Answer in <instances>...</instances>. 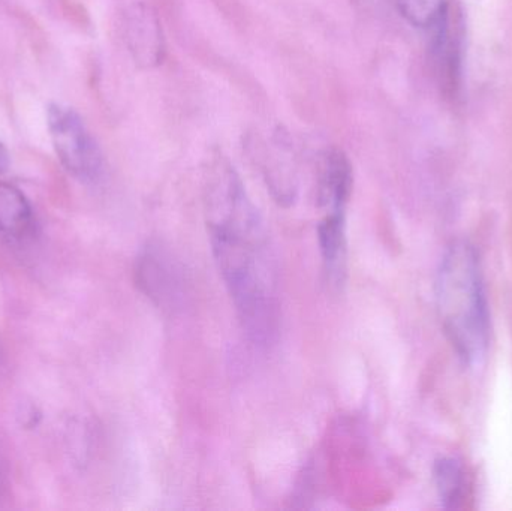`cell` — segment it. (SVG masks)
Listing matches in <instances>:
<instances>
[{"mask_svg": "<svg viewBox=\"0 0 512 511\" xmlns=\"http://www.w3.org/2000/svg\"><path fill=\"white\" fill-rule=\"evenodd\" d=\"M126 39L135 62L144 68L161 65L165 57V38L161 20L152 6L135 3L126 17Z\"/></svg>", "mask_w": 512, "mask_h": 511, "instance_id": "obj_5", "label": "cell"}, {"mask_svg": "<svg viewBox=\"0 0 512 511\" xmlns=\"http://www.w3.org/2000/svg\"><path fill=\"white\" fill-rule=\"evenodd\" d=\"M400 14L420 29L433 30L447 15L448 0H397Z\"/></svg>", "mask_w": 512, "mask_h": 511, "instance_id": "obj_10", "label": "cell"}, {"mask_svg": "<svg viewBox=\"0 0 512 511\" xmlns=\"http://www.w3.org/2000/svg\"><path fill=\"white\" fill-rule=\"evenodd\" d=\"M6 482V471H5V461H3L2 452H0V492L5 488Z\"/></svg>", "mask_w": 512, "mask_h": 511, "instance_id": "obj_12", "label": "cell"}, {"mask_svg": "<svg viewBox=\"0 0 512 511\" xmlns=\"http://www.w3.org/2000/svg\"><path fill=\"white\" fill-rule=\"evenodd\" d=\"M352 167L340 150H328L321 159L318 176V201L325 213L345 212L351 197Z\"/></svg>", "mask_w": 512, "mask_h": 511, "instance_id": "obj_6", "label": "cell"}, {"mask_svg": "<svg viewBox=\"0 0 512 511\" xmlns=\"http://www.w3.org/2000/svg\"><path fill=\"white\" fill-rule=\"evenodd\" d=\"M47 126L62 167L80 182L98 180L104 158L80 114L68 105L51 102L47 108Z\"/></svg>", "mask_w": 512, "mask_h": 511, "instance_id": "obj_3", "label": "cell"}, {"mask_svg": "<svg viewBox=\"0 0 512 511\" xmlns=\"http://www.w3.org/2000/svg\"><path fill=\"white\" fill-rule=\"evenodd\" d=\"M436 308L457 356L477 365L490 341L489 306L477 252L469 243L448 248L436 276Z\"/></svg>", "mask_w": 512, "mask_h": 511, "instance_id": "obj_2", "label": "cell"}, {"mask_svg": "<svg viewBox=\"0 0 512 511\" xmlns=\"http://www.w3.org/2000/svg\"><path fill=\"white\" fill-rule=\"evenodd\" d=\"M435 482L444 507L457 509L465 498L468 486L463 465L454 458L441 459L435 467Z\"/></svg>", "mask_w": 512, "mask_h": 511, "instance_id": "obj_9", "label": "cell"}, {"mask_svg": "<svg viewBox=\"0 0 512 511\" xmlns=\"http://www.w3.org/2000/svg\"><path fill=\"white\" fill-rule=\"evenodd\" d=\"M433 36V53L441 84L450 95L456 96L462 81L465 23L462 12L453 3L444 20L433 29Z\"/></svg>", "mask_w": 512, "mask_h": 511, "instance_id": "obj_4", "label": "cell"}, {"mask_svg": "<svg viewBox=\"0 0 512 511\" xmlns=\"http://www.w3.org/2000/svg\"><path fill=\"white\" fill-rule=\"evenodd\" d=\"M9 165H11V156H9L8 149L5 144L0 141V174L8 171Z\"/></svg>", "mask_w": 512, "mask_h": 511, "instance_id": "obj_11", "label": "cell"}, {"mask_svg": "<svg viewBox=\"0 0 512 511\" xmlns=\"http://www.w3.org/2000/svg\"><path fill=\"white\" fill-rule=\"evenodd\" d=\"M318 240L328 281L339 287L346 278L345 212L325 213L318 227Z\"/></svg>", "mask_w": 512, "mask_h": 511, "instance_id": "obj_7", "label": "cell"}, {"mask_svg": "<svg viewBox=\"0 0 512 511\" xmlns=\"http://www.w3.org/2000/svg\"><path fill=\"white\" fill-rule=\"evenodd\" d=\"M210 242L219 272L249 338L270 342L279 326V299L267 237L258 210L210 219Z\"/></svg>", "mask_w": 512, "mask_h": 511, "instance_id": "obj_1", "label": "cell"}, {"mask_svg": "<svg viewBox=\"0 0 512 511\" xmlns=\"http://www.w3.org/2000/svg\"><path fill=\"white\" fill-rule=\"evenodd\" d=\"M33 225V210L26 195L8 182H0V236L21 239Z\"/></svg>", "mask_w": 512, "mask_h": 511, "instance_id": "obj_8", "label": "cell"}]
</instances>
